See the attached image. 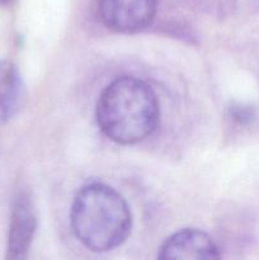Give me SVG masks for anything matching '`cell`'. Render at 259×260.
<instances>
[{
  "label": "cell",
  "mask_w": 259,
  "mask_h": 260,
  "mask_svg": "<svg viewBox=\"0 0 259 260\" xmlns=\"http://www.w3.org/2000/svg\"><path fill=\"white\" fill-rule=\"evenodd\" d=\"M8 2H10V0H0V3H2V4H5V3H8Z\"/></svg>",
  "instance_id": "7"
},
{
  "label": "cell",
  "mask_w": 259,
  "mask_h": 260,
  "mask_svg": "<svg viewBox=\"0 0 259 260\" xmlns=\"http://www.w3.org/2000/svg\"><path fill=\"white\" fill-rule=\"evenodd\" d=\"M160 259H218L220 251L215 241L198 229H183L164 241Z\"/></svg>",
  "instance_id": "5"
},
{
  "label": "cell",
  "mask_w": 259,
  "mask_h": 260,
  "mask_svg": "<svg viewBox=\"0 0 259 260\" xmlns=\"http://www.w3.org/2000/svg\"><path fill=\"white\" fill-rule=\"evenodd\" d=\"M99 128L112 141L134 145L151 136L160 106L151 86L135 76H121L104 88L95 109Z\"/></svg>",
  "instance_id": "1"
},
{
  "label": "cell",
  "mask_w": 259,
  "mask_h": 260,
  "mask_svg": "<svg viewBox=\"0 0 259 260\" xmlns=\"http://www.w3.org/2000/svg\"><path fill=\"white\" fill-rule=\"evenodd\" d=\"M156 8L157 0H98L102 23L117 33H136L149 27Z\"/></svg>",
  "instance_id": "3"
},
{
  "label": "cell",
  "mask_w": 259,
  "mask_h": 260,
  "mask_svg": "<svg viewBox=\"0 0 259 260\" xmlns=\"http://www.w3.org/2000/svg\"><path fill=\"white\" fill-rule=\"evenodd\" d=\"M37 228L35 206L27 193H19L13 201L10 216L8 258L22 259L27 255Z\"/></svg>",
  "instance_id": "4"
},
{
  "label": "cell",
  "mask_w": 259,
  "mask_h": 260,
  "mask_svg": "<svg viewBox=\"0 0 259 260\" xmlns=\"http://www.w3.org/2000/svg\"><path fill=\"white\" fill-rule=\"evenodd\" d=\"M24 93V83L18 69L8 61H0V123L19 111Z\"/></svg>",
  "instance_id": "6"
},
{
  "label": "cell",
  "mask_w": 259,
  "mask_h": 260,
  "mask_svg": "<svg viewBox=\"0 0 259 260\" xmlns=\"http://www.w3.org/2000/svg\"><path fill=\"white\" fill-rule=\"evenodd\" d=\"M76 239L95 253L121 246L131 234L132 215L124 198L102 183L84 185L76 193L70 211Z\"/></svg>",
  "instance_id": "2"
}]
</instances>
